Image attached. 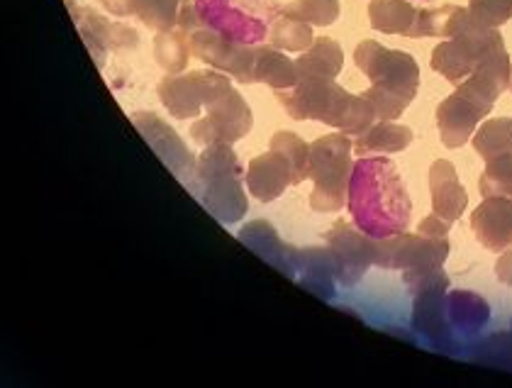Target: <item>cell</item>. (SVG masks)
I'll list each match as a JSON object with an SVG mask.
<instances>
[{"mask_svg":"<svg viewBox=\"0 0 512 388\" xmlns=\"http://www.w3.org/2000/svg\"><path fill=\"white\" fill-rule=\"evenodd\" d=\"M469 13L483 27L498 30L500 25L512 20V0H469Z\"/></svg>","mask_w":512,"mask_h":388,"instance_id":"29","label":"cell"},{"mask_svg":"<svg viewBox=\"0 0 512 388\" xmlns=\"http://www.w3.org/2000/svg\"><path fill=\"white\" fill-rule=\"evenodd\" d=\"M271 149L281 152L293 166V186H300L310 176V144L291 130H281L271 137Z\"/></svg>","mask_w":512,"mask_h":388,"instance_id":"26","label":"cell"},{"mask_svg":"<svg viewBox=\"0 0 512 388\" xmlns=\"http://www.w3.org/2000/svg\"><path fill=\"white\" fill-rule=\"evenodd\" d=\"M500 47H505L500 32L473 20L459 35L447 37V42L434 47L432 69L447 81L461 83L483 64L488 54H493Z\"/></svg>","mask_w":512,"mask_h":388,"instance_id":"7","label":"cell"},{"mask_svg":"<svg viewBox=\"0 0 512 388\" xmlns=\"http://www.w3.org/2000/svg\"><path fill=\"white\" fill-rule=\"evenodd\" d=\"M510 88H512V79H510Z\"/></svg>","mask_w":512,"mask_h":388,"instance_id":"34","label":"cell"},{"mask_svg":"<svg viewBox=\"0 0 512 388\" xmlns=\"http://www.w3.org/2000/svg\"><path fill=\"white\" fill-rule=\"evenodd\" d=\"M247 188L261 203H271L293 186V166L281 152L269 147V152L254 157L247 166Z\"/></svg>","mask_w":512,"mask_h":388,"instance_id":"15","label":"cell"},{"mask_svg":"<svg viewBox=\"0 0 512 388\" xmlns=\"http://www.w3.org/2000/svg\"><path fill=\"white\" fill-rule=\"evenodd\" d=\"M254 81L266 83L274 91H288L298 83V69L293 59H288L281 49L271 44H261L254 62Z\"/></svg>","mask_w":512,"mask_h":388,"instance_id":"20","label":"cell"},{"mask_svg":"<svg viewBox=\"0 0 512 388\" xmlns=\"http://www.w3.org/2000/svg\"><path fill=\"white\" fill-rule=\"evenodd\" d=\"M200 181L205 184V205L225 223H235L247 213L242 191V166L237 164L232 144H208L198 162Z\"/></svg>","mask_w":512,"mask_h":388,"instance_id":"5","label":"cell"},{"mask_svg":"<svg viewBox=\"0 0 512 388\" xmlns=\"http://www.w3.org/2000/svg\"><path fill=\"white\" fill-rule=\"evenodd\" d=\"M286 113L293 120H317L349 137H359L376 123V110L364 93L344 91L335 81L298 79L288 91H276Z\"/></svg>","mask_w":512,"mask_h":388,"instance_id":"2","label":"cell"},{"mask_svg":"<svg viewBox=\"0 0 512 388\" xmlns=\"http://www.w3.org/2000/svg\"><path fill=\"white\" fill-rule=\"evenodd\" d=\"M420 3H427V0H420Z\"/></svg>","mask_w":512,"mask_h":388,"instance_id":"33","label":"cell"},{"mask_svg":"<svg viewBox=\"0 0 512 388\" xmlns=\"http://www.w3.org/2000/svg\"><path fill=\"white\" fill-rule=\"evenodd\" d=\"M200 27L239 44L269 42L271 25L283 13L278 0H193Z\"/></svg>","mask_w":512,"mask_h":388,"instance_id":"4","label":"cell"},{"mask_svg":"<svg viewBox=\"0 0 512 388\" xmlns=\"http://www.w3.org/2000/svg\"><path fill=\"white\" fill-rule=\"evenodd\" d=\"M364 96L369 98L371 105H374L376 120H398L400 115L405 113V108L410 105L405 98L395 96V93H391V91H383V88H378V86L366 88Z\"/></svg>","mask_w":512,"mask_h":388,"instance_id":"30","label":"cell"},{"mask_svg":"<svg viewBox=\"0 0 512 388\" xmlns=\"http://www.w3.org/2000/svg\"><path fill=\"white\" fill-rule=\"evenodd\" d=\"M288 13L298 15L308 25L327 27L339 18V3L337 0H296V3L286 5Z\"/></svg>","mask_w":512,"mask_h":388,"instance_id":"28","label":"cell"},{"mask_svg":"<svg viewBox=\"0 0 512 388\" xmlns=\"http://www.w3.org/2000/svg\"><path fill=\"white\" fill-rule=\"evenodd\" d=\"M230 88L232 81L222 71H191L166 76L157 93L176 120H193L200 118V113Z\"/></svg>","mask_w":512,"mask_h":388,"instance_id":"9","label":"cell"},{"mask_svg":"<svg viewBox=\"0 0 512 388\" xmlns=\"http://www.w3.org/2000/svg\"><path fill=\"white\" fill-rule=\"evenodd\" d=\"M191 54V32L186 30L176 27V30L159 32L157 40H154V59L169 76L183 74Z\"/></svg>","mask_w":512,"mask_h":388,"instance_id":"24","label":"cell"},{"mask_svg":"<svg viewBox=\"0 0 512 388\" xmlns=\"http://www.w3.org/2000/svg\"><path fill=\"white\" fill-rule=\"evenodd\" d=\"M473 22L469 8L442 5V8L417 10V18L410 37H454Z\"/></svg>","mask_w":512,"mask_h":388,"instance_id":"19","label":"cell"},{"mask_svg":"<svg viewBox=\"0 0 512 388\" xmlns=\"http://www.w3.org/2000/svg\"><path fill=\"white\" fill-rule=\"evenodd\" d=\"M415 18L417 8L408 0H371L369 5L371 27L386 32V35L410 37Z\"/></svg>","mask_w":512,"mask_h":388,"instance_id":"21","label":"cell"},{"mask_svg":"<svg viewBox=\"0 0 512 388\" xmlns=\"http://www.w3.org/2000/svg\"><path fill=\"white\" fill-rule=\"evenodd\" d=\"M254 125L252 108L235 86L205 108V118L193 123L191 135L198 144H235L249 135Z\"/></svg>","mask_w":512,"mask_h":388,"instance_id":"10","label":"cell"},{"mask_svg":"<svg viewBox=\"0 0 512 388\" xmlns=\"http://www.w3.org/2000/svg\"><path fill=\"white\" fill-rule=\"evenodd\" d=\"M491 113V105L478 101L471 91H466L459 83L452 96L444 98L437 108V130L444 147L461 149L464 144H469L473 132Z\"/></svg>","mask_w":512,"mask_h":388,"instance_id":"12","label":"cell"},{"mask_svg":"<svg viewBox=\"0 0 512 388\" xmlns=\"http://www.w3.org/2000/svg\"><path fill=\"white\" fill-rule=\"evenodd\" d=\"M327 245L335 257L337 271L349 276V284L359 281L376 259V237H369L359 227L349 223H337L327 232Z\"/></svg>","mask_w":512,"mask_h":388,"instance_id":"13","label":"cell"},{"mask_svg":"<svg viewBox=\"0 0 512 388\" xmlns=\"http://www.w3.org/2000/svg\"><path fill=\"white\" fill-rule=\"evenodd\" d=\"M354 62L371 81V86L391 91L408 103L415 101L420 88V66L408 52L386 49L383 44L364 40L356 47Z\"/></svg>","mask_w":512,"mask_h":388,"instance_id":"8","label":"cell"},{"mask_svg":"<svg viewBox=\"0 0 512 388\" xmlns=\"http://www.w3.org/2000/svg\"><path fill=\"white\" fill-rule=\"evenodd\" d=\"M415 135L408 125L393 120H378L359 137H354L356 157H376V154H398L413 144Z\"/></svg>","mask_w":512,"mask_h":388,"instance_id":"17","label":"cell"},{"mask_svg":"<svg viewBox=\"0 0 512 388\" xmlns=\"http://www.w3.org/2000/svg\"><path fill=\"white\" fill-rule=\"evenodd\" d=\"M471 230L488 252H505L512 247V198H483L471 215Z\"/></svg>","mask_w":512,"mask_h":388,"instance_id":"14","label":"cell"},{"mask_svg":"<svg viewBox=\"0 0 512 388\" xmlns=\"http://www.w3.org/2000/svg\"><path fill=\"white\" fill-rule=\"evenodd\" d=\"M259 47L232 42L208 27H198L191 32V52L200 62L210 64L239 83H254V62Z\"/></svg>","mask_w":512,"mask_h":388,"instance_id":"11","label":"cell"},{"mask_svg":"<svg viewBox=\"0 0 512 388\" xmlns=\"http://www.w3.org/2000/svg\"><path fill=\"white\" fill-rule=\"evenodd\" d=\"M449 257L447 237L422 235V232H400V235L376 240L374 264L381 269L403 271L405 284L420 279V276L439 271Z\"/></svg>","mask_w":512,"mask_h":388,"instance_id":"6","label":"cell"},{"mask_svg":"<svg viewBox=\"0 0 512 388\" xmlns=\"http://www.w3.org/2000/svg\"><path fill=\"white\" fill-rule=\"evenodd\" d=\"M430 198L432 213L447 223H456L469 205V193L459 181L454 164L447 159H434L430 166Z\"/></svg>","mask_w":512,"mask_h":388,"instance_id":"16","label":"cell"},{"mask_svg":"<svg viewBox=\"0 0 512 388\" xmlns=\"http://www.w3.org/2000/svg\"><path fill=\"white\" fill-rule=\"evenodd\" d=\"M354 171V140L344 132L310 142V208L317 213H337L347 205L349 181Z\"/></svg>","mask_w":512,"mask_h":388,"instance_id":"3","label":"cell"},{"mask_svg":"<svg viewBox=\"0 0 512 388\" xmlns=\"http://www.w3.org/2000/svg\"><path fill=\"white\" fill-rule=\"evenodd\" d=\"M473 149L483 162L498 157H512V118L483 120L471 137Z\"/></svg>","mask_w":512,"mask_h":388,"instance_id":"22","label":"cell"},{"mask_svg":"<svg viewBox=\"0 0 512 388\" xmlns=\"http://www.w3.org/2000/svg\"><path fill=\"white\" fill-rule=\"evenodd\" d=\"M298 79H327L335 81L344 69L342 47L330 37H317V40L305 49L296 62Z\"/></svg>","mask_w":512,"mask_h":388,"instance_id":"18","label":"cell"},{"mask_svg":"<svg viewBox=\"0 0 512 388\" xmlns=\"http://www.w3.org/2000/svg\"><path fill=\"white\" fill-rule=\"evenodd\" d=\"M481 196H505L512 198V157H498L486 162L481 174Z\"/></svg>","mask_w":512,"mask_h":388,"instance_id":"27","label":"cell"},{"mask_svg":"<svg viewBox=\"0 0 512 388\" xmlns=\"http://www.w3.org/2000/svg\"><path fill=\"white\" fill-rule=\"evenodd\" d=\"M105 8L115 15H132V0H103Z\"/></svg>","mask_w":512,"mask_h":388,"instance_id":"32","label":"cell"},{"mask_svg":"<svg viewBox=\"0 0 512 388\" xmlns=\"http://www.w3.org/2000/svg\"><path fill=\"white\" fill-rule=\"evenodd\" d=\"M347 208L354 225L376 240L400 235L408 230L413 218V201L400 179L398 166L381 154L359 157V162H354Z\"/></svg>","mask_w":512,"mask_h":388,"instance_id":"1","label":"cell"},{"mask_svg":"<svg viewBox=\"0 0 512 388\" xmlns=\"http://www.w3.org/2000/svg\"><path fill=\"white\" fill-rule=\"evenodd\" d=\"M313 42H315L313 25L300 20L298 15L288 13L286 5H283V13L278 15L274 25H271L269 42L266 44H271V47L276 49H283V52H305Z\"/></svg>","mask_w":512,"mask_h":388,"instance_id":"23","label":"cell"},{"mask_svg":"<svg viewBox=\"0 0 512 388\" xmlns=\"http://www.w3.org/2000/svg\"><path fill=\"white\" fill-rule=\"evenodd\" d=\"M495 276H498L505 286H512V247L505 249V252L500 254L498 262H495Z\"/></svg>","mask_w":512,"mask_h":388,"instance_id":"31","label":"cell"},{"mask_svg":"<svg viewBox=\"0 0 512 388\" xmlns=\"http://www.w3.org/2000/svg\"><path fill=\"white\" fill-rule=\"evenodd\" d=\"M191 0H132V15L157 32L176 30Z\"/></svg>","mask_w":512,"mask_h":388,"instance_id":"25","label":"cell"}]
</instances>
